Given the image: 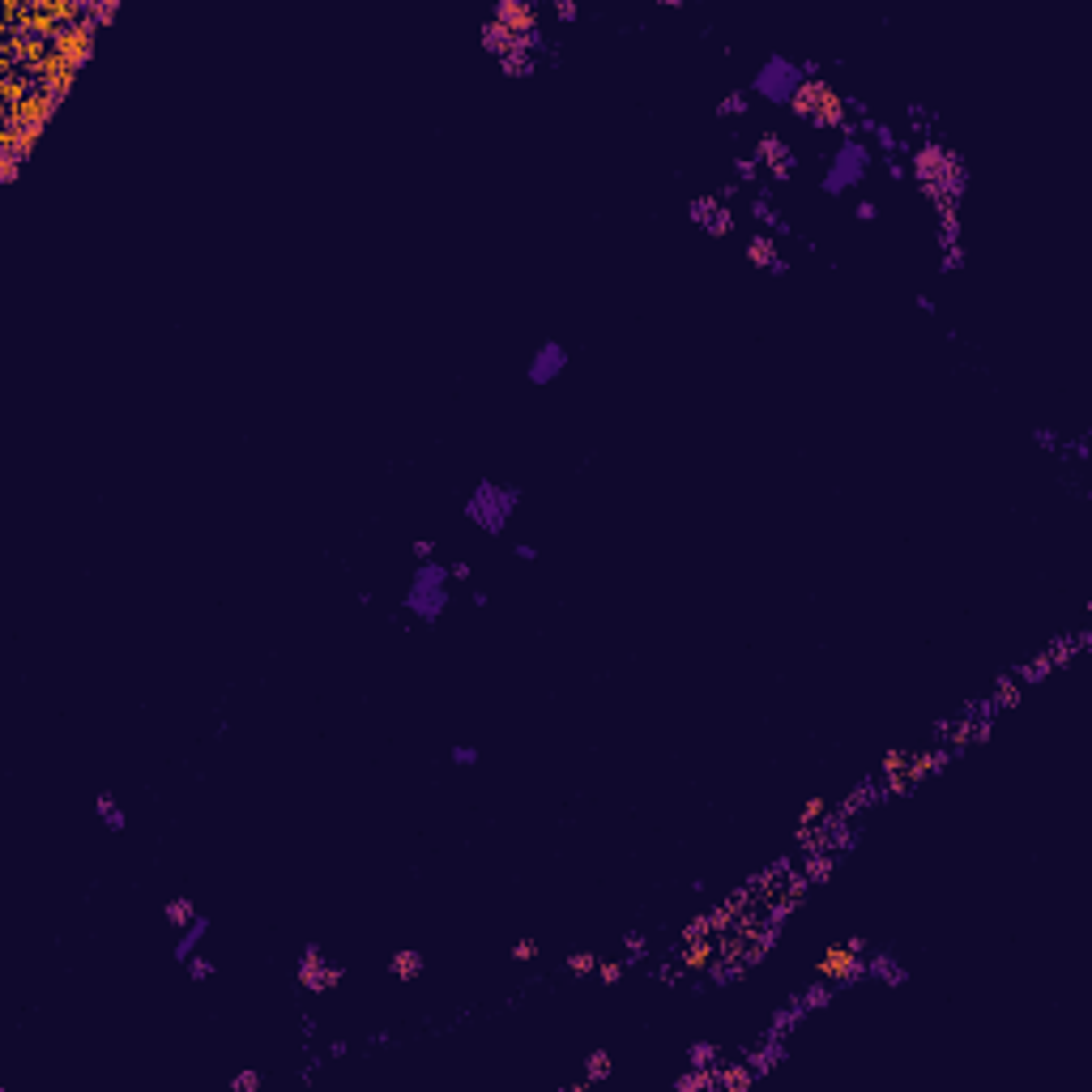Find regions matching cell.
Segmentation results:
<instances>
[{
  "instance_id": "obj_4",
  "label": "cell",
  "mask_w": 1092,
  "mask_h": 1092,
  "mask_svg": "<svg viewBox=\"0 0 1092 1092\" xmlns=\"http://www.w3.org/2000/svg\"><path fill=\"white\" fill-rule=\"evenodd\" d=\"M449 581H452V572L440 559L414 564L410 589H406V615H414L418 624H435L449 610Z\"/></svg>"
},
{
  "instance_id": "obj_3",
  "label": "cell",
  "mask_w": 1092,
  "mask_h": 1092,
  "mask_svg": "<svg viewBox=\"0 0 1092 1092\" xmlns=\"http://www.w3.org/2000/svg\"><path fill=\"white\" fill-rule=\"evenodd\" d=\"M845 98L837 86L828 78H807L798 86V95L790 98V112L811 124V128H823V133H845L849 128V112H845Z\"/></svg>"
},
{
  "instance_id": "obj_40",
  "label": "cell",
  "mask_w": 1092,
  "mask_h": 1092,
  "mask_svg": "<svg viewBox=\"0 0 1092 1092\" xmlns=\"http://www.w3.org/2000/svg\"><path fill=\"white\" fill-rule=\"evenodd\" d=\"M854 218H858V222H875L879 205H875V201H858V205H854Z\"/></svg>"
},
{
  "instance_id": "obj_22",
  "label": "cell",
  "mask_w": 1092,
  "mask_h": 1092,
  "mask_svg": "<svg viewBox=\"0 0 1092 1092\" xmlns=\"http://www.w3.org/2000/svg\"><path fill=\"white\" fill-rule=\"evenodd\" d=\"M95 815L103 819V828H107V832H124V828H128V811L120 807V798L112 794V790L95 794Z\"/></svg>"
},
{
  "instance_id": "obj_36",
  "label": "cell",
  "mask_w": 1092,
  "mask_h": 1092,
  "mask_svg": "<svg viewBox=\"0 0 1092 1092\" xmlns=\"http://www.w3.org/2000/svg\"><path fill=\"white\" fill-rule=\"evenodd\" d=\"M550 13H555V21L572 26V21H581V4H576V0H555V4H550Z\"/></svg>"
},
{
  "instance_id": "obj_18",
  "label": "cell",
  "mask_w": 1092,
  "mask_h": 1092,
  "mask_svg": "<svg viewBox=\"0 0 1092 1092\" xmlns=\"http://www.w3.org/2000/svg\"><path fill=\"white\" fill-rule=\"evenodd\" d=\"M807 1015H811V1012L802 1007V998H798V995H790V1003H781L777 1012H773V1020H768V1029H764V1037H781V1041H785V1037L794 1033V1029H798V1024H802V1020H807Z\"/></svg>"
},
{
  "instance_id": "obj_35",
  "label": "cell",
  "mask_w": 1092,
  "mask_h": 1092,
  "mask_svg": "<svg viewBox=\"0 0 1092 1092\" xmlns=\"http://www.w3.org/2000/svg\"><path fill=\"white\" fill-rule=\"evenodd\" d=\"M1033 444L1041 452H1063V435L1054 427H1033Z\"/></svg>"
},
{
  "instance_id": "obj_26",
  "label": "cell",
  "mask_w": 1092,
  "mask_h": 1092,
  "mask_svg": "<svg viewBox=\"0 0 1092 1092\" xmlns=\"http://www.w3.org/2000/svg\"><path fill=\"white\" fill-rule=\"evenodd\" d=\"M162 917L171 922V931H184V926H188L193 917H201V914H196V900L193 897H171L167 905H162Z\"/></svg>"
},
{
  "instance_id": "obj_43",
  "label": "cell",
  "mask_w": 1092,
  "mask_h": 1092,
  "mask_svg": "<svg viewBox=\"0 0 1092 1092\" xmlns=\"http://www.w3.org/2000/svg\"><path fill=\"white\" fill-rule=\"evenodd\" d=\"M449 572H452V581H469V576H474V567H469L466 559H452Z\"/></svg>"
},
{
  "instance_id": "obj_30",
  "label": "cell",
  "mask_w": 1092,
  "mask_h": 1092,
  "mask_svg": "<svg viewBox=\"0 0 1092 1092\" xmlns=\"http://www.w3.org/2000/svg\"><path fill=\"white\" fill-rule=\"evenodd\" d=\"M598 960H602L598 952H585V947H581V952L567 956L564 964H567V973H572V977H593V973H598Z\"/></svg>"
},
{
  "instance_id": "obj_12",
  "label": "cell",
  "mask_w": 1092,
  "mask_h": 1092,
  "mask_svg": "<svg viewBox=\"0 0 1092 1092\" xmlns=\"http://www.w3.org/2000/svg\"><path fill=\"white\" fill-rule=\"evenodd\" d=\"M491 21L512 35H542V9L534 0H495Z\"/></svg>"
},
{
  "instance_id": "obj_27",
  "label": "cell",
  "mask_w": 1092,
  "mask_h": 1092,
  "mask_svg": "<svg viewBox=\"0 0 1092 1092\" xmlns=\"http://www.w3.org/2000/svg\"><path fill=\"white\" fill-rule=\"evenodd\" d=\"M747 112H751V95H747V90H730V95L717 98V116L722 120H739V116H747Z\"/></svg>"
},
{
  "instance_id": "obj_31",
  "label": "cell",
  "mask_w": 1092,
  "mask_h": 1092,
  "mask_svg": "<svg viewBox=\"0 0 1092 1092\" xmlns=\"http://www.w3.org/2000/svg\"><path fill=\"white\" fill-rule=\"evenodd\" d=\"M649 956V935L644 931H624V960L627 964H636V960H644Z\"/></svg>"
},
{
  "instance_id": "obj_39",
  "label": "cell",
  "mask_w": 1092,
  "mask_h": 1092,
  "mask_svg": "<svg viewBox=\"0 0 1092 1092\" xmlns=\"http://www.w3.org/2000/svg\"><path fill=\"white\" fill-rule=\"evenodd\" d=\"M410 555H414V564H427V559H435V542H431V538H414V542H410Z\"/></svg>"
},
{
  "instance_id": "obj_25",
  "label": "cell",
  "mask_w": 1092,
  "mask_h": 1092,
  "mask_svg": "<svg viewBox=\"0 0 1092 1092\" xmlns=\"http://www.w3.org/2000/svg\"><path fill=\"white\" fill-rule=\"evenodd\" d=\"M674 1088H679V1092H713V1088H717V1067H713V1071L687 1067L682 1075H674Z\"/></svg>"
},
{
  "instance_id": "obj_14",
  "label": "cell",
  "mask_w": 1092,
  "mask_h": 1092,
  "mask_svg": "<svg viewBox=\"0 0 1092 1092\" xmlns=\"http://www.w3.org/2000/svg\"><path fill=\"white\" fill-rule=\"evenodd\" d=\"M866 981H879V986L897 990V986L909 981V969L900 964L897 952H888V947H866Z\"/></svg>"
},
{
  "instance_id": "obj_6",
  "label": "cell",
  "mask_w": 1092,
  "mask_h": 1092,
  "mask_svg": "<svg viewBox=\"0 0 1092 1092\" xmlns=\"http://www.w3.org/2000/svg\"><path fill=\"white\" fill-rule=\"evenodd\" d=\"M802 81H807V73H802V60L773 52V56H764V64L756 69V78H751V86H747V95L764 98V103H777V107H790V98L798 95Z\"/></svg>"
},
{
  "instance_id": "obj_29",
  "label": "cell",
  "mask_w": 1092,
  "mask_h": 1092,
  "mask_svg": "<svg viewBox=\"0 0 1092 1092\" xmlns=\"http://www.w3.org/2000/svg\"><path fill=\"white\" fill-rule=\"evenodd\" d=\"M823 815H828V798H823V794H811L798 811V828H815V823H823Z\"/></svg>"
},
{
  "instance_id": "obj_41",
  "label": "cell",
  "mask_w": 1092,
  "mask_h": 1092,
  "mask_svg": "<svg viewBox=\"0 0 1092 1092\" xmlns=\"http://www.w3.org/2000/svg\"><path fill=\"white\" fill-rule=\"evenodd\" d=\"M512 555H517L521 564H534V559H538V546H529V542H512Z\"/></svg>"
},
{
  "instance_id": "obj_42",
  "label": "cell",
  "mask_w": 1092,
  "mask_h": 1092,
  "mask_svg": "<svg viewBox=\"0 0 1092 1092\" xmlns=\"http://www.w3.org/2000/svg\"><path fill=\"white\" fill-rule=\"evenodd\" d=\"M346 1054H351V1041H342V1037H333L325 1046V1058H346Z\"/></svg>"
},
{
  "instance_id": "obj_23",
  "label": "cell",
  "mask_w": 1092,
  "mask_h": 1092,
  "mask_svg": "<svg viewBox=\"0 0 1092 1092\" xmlns=\"http://www.w3.org/2000/svg\"><path fill=\"white\" fill-rule=\"evenodd\" d=\"M747 1084H756V1071L747 1063H717V1092H739Z\"/></svg>"
},
{
  "instance_id": "obj_17",
  "label": "cell",
  "mask_w": 1092,
  "mask_h": 1092,
  "mask_svg": "<svg viewBox=\"0 0 1092 1092\" xmlns=\"http://www.w3.org/2000/svg\"><path fill=\"white\" fill-rule=\"evenodd\" d=\"M713 956H717V943L708 935H691L687 943H682L679 952V964L682 973H704V969H713Z\"/></svg>"
},
{
  "instance_id": "obj_21",
  "label": "cell",
  "mask_w": 1092,
  "mask_h": 1092,
  "mask_svg": "<svg viewBox=\"0 0 1092 1092\" xmlns=\"http://www.w3.org/2000/svg\"><path fill=\"white\" fill-rule=\"evenodd\" d=\"M610 1075H615V1058H610V1050H593L585 1063H581V1084H576L572 1092L593 1088V1084H606Z\"/></svg>"
},
{
  "instance_id": "obj_38",
  "label": "cell",
  "mask_w": 1092,
  "mask_h": 1092,
  "mask_svg": "<svg viewBox=\"0 0 1092 1092\" xmlns=\"http://www.w3.org/2000/svg\"><path fill=\"white\" fill-rule=\"evenodd\" d=\"M449 760L457 764V768H474V764H478V747H469V742H457V747L449 751Z\"/></svg>"
},
{
  "instance_id": "obj_45",
  "label": "cell",
  "mask_w": 1092,
  "mask_h": 1092,
  "mask_svg": "<svg viewBox=\"0 0 1092 1092\" xmlns=\"http://www.w3.org/2000/svg\"><path fill=\"white\" fill-rule=\"evenodd\" d=\"M368 1046H371V1050H376V1046H393V1033H371Z\"/></svg>"
},
{
  "instance_id": "obj_33",
  "label": "cell",
  "mask_w": 1092,
  "mask_h": 1092,
  "mask_svg": "<svg viewBox=\"0 0 1092 1092\" xmlns=\"http://www.w3.org/2000/svg\"><path fill=\"white\" fill-rule=\"evenodd\" d=\"M265 1088V1075L252 1071V1067H244V1071L231 1075V1092H261Z\"/></svg>"
},
{
  "instance_id": "obj_9",
  "label": "cell",
  "mask_w": 1092,
  "mask_h": 1092,
  "mask_svg": "<svg viewBox=\"0 0 1092 1092\" xmlns=\"http://www.w3.org/2000/svg\"><path fill=\"white\" fill-rule=\"evenodd\" d=\"M682 214H687V222H691L696 231L708 235V239H725V235L739 231V214H734V205H725L717 193L691 196Z\"/></svg>"
},
{
  "instance_id": "obj_8",
  "label": "cell",
  "mask_w": 1092,
  "mask_h": 1092,
  "mask_svg": "<svg viewBox=\"0 0 1092 1092\" xmlns=\"http://www.w3.org/2000/svg\"><path fill=\"white\" fill-rule=\"evenodd\" d=\"M342 977H346V969L333 964L320 943H308V947L299 952V960H294V981H299V990H308V995H329L333 986H342Z\"/></svg>"
},
{
  "instance_id": "obj_24",
  "label": "cell",
  "mask_w": 1092,
  "mask_h": 1092,
  "mask_svg": "<svg viewBox=\"0 0 1092 1092\" xmlns=\"http://www.w3.org/2000/svg\"><path fill=\"white\" fill-rule=\"evenodd\" d=\"M682 1058H687V1067L713 1071V1067L722 1063V1046H717V1041H691V1046L682 1050Z\"/></svg>"
},
{
  "instance_id": "obj_34",
  "label": "cell",
  "mask_w": 1092,
  "mask_h": 1092,
  "mask_svg": "<svg viewBox=\"0 0 1092 1092\" xmlns=\"http://www.w3.org/2000/svg\"><path fill=\"white\" fill-rule=\"evenodd\" d=\"M188 977H193L196 986H201V981H210V977H218V964H214V960H210V956H201V952H196L193 960H188Z\"/></svg>"
},
{
  "instance_id": "obj_10",
  "label": "cell",
  "mask_w": 1092,
  "mask_h": 1092,
  "mask_svg": "<svg viewBox=\"0 0 1092 1092\" xmlns=\"http://www.w3.org/2000/svg\"><path fill=\"white\" fill-rule=\"evenodd\" d=\"M751 158L760 162V171H768V179H773V184H790V179H794V171H798V154H794V145H790L781 133H760V136H756Z\"/></svg>"
},
{
  "instance_id": "obj_13",
  "label": "cell",
  "mask_w": 1092,
  "mask_h": 1092,
  "mask_svg": "<svg viewBox=\"0 0 1092 1092\" xmlns=\"http://www.w3.org/2000/svg\"><path fill=\"white\" fill-rule=\"evenodd\" d=\"M742 256L751 261V269L768 273V277H785V273H790V261H785V252H781V239H773L768 231H751V235H747Z\"/></svg>"
},
{
  "instance_id": "obj_28",
  "label": "cell",
  "mask_w": 1092,
  "mask_h": 1092,
  "mask_svg": "<svg viewBox=\"0 0 1092 1092\" xmlns=\"http://www.w3.org/2000/svg\"><path fill=\"white\" fill-rule=\"evenodd\" d=\"M730 167H734V184H739V188H756V184H760V162H756L751 154H734L730 158Z\"/></svg>"
},
{
  "instance_id": "obj_1",
  "label": "cell",
  "mask_w": 1092,
  "mask_h": 1092,
  "mask_svg": "<svg viewBox=\"0 0 1092 1092\" xmlns=\"http://www.w3.org/2000/svg\"><path fill=\"white\" fill-rule=\"evenodd\" d=\"M909 171H914L922 196L935 205V214L943 210H960L964 188H969V171H964V158L956 154L952 145L935 136V141H917L909 150Z\"/></svg>"
},
{
  "instance_id": "obj_2",
  "label": "cell",
  "mask_w": 1092,
  "mask_h": 1092,
  "mask_svg": "<svg viewBox=\"0 0 1092 1092\" xmlns=\"http://www.w3.org/2000/svg\"><path fill=\"white\" fill-rule=\"evenodd\" d=\"M871 162H875V150L871 141L858 136L854 128H845L837 141V150L828 158V171L819 176V193L823 196H845L849 188H858L862 179L871 176Z\"/></svg>"
},
{
  "instance_id": "obj_19",
  "label": "cell",
  "mask_w": 1092,
  "mask_h": 1092,
  "mask_svg": "<svg viewBox=\"0 0 1092 1092\" xmlns=\"http://www.w3.org/2000/svg\"><path fill=\"white\" fill-rule=\"evenodd\" d=\"M423 969H427V956L418 952V947H397V952L389 956V977H393V981H418V977H423Z\"/></svg>"
},
{
  "instance_id": "obj_32",
  "label": "cell",
  "mask_w": 1092,
  "mask_h": 1092,
  "mask_svg": "<svg viewBox=\"0 0 1092 1092\" xmlns=\"http://www.w3.org/2000/svg\"><path fill=\"white\" fill-rule=\"evenodd\" d=\"M624 973H627V960H598V973L593 977H598L602 986H619Z\"/></svg>"
},
{
  "instance_id": "obj_5",
  "label": "cell",
  "mask_w": 1092,
  "mask_h": 1092,
  "mask_svg": "<svg viewBox=\"0 0 1092 1092\" xmlns=\"http://www.w3.org/2000/svg\"><path fill=\"white\" fill-rule=\"evenodd\" d=\"M521 508V487H508V483H495V478H483L478 487L466 495V521L478 525L483 534H504L512 512Z\"/></svg>"
},
{
  "instance_id": "obj_7",
  "label": "cell",
  "mask_w": 1092,
  "mask_h": 1092,
  "mask_svg": "<svg viewBox=\"0 0 1092 1092\" xmlns=\"http://www.w3.org/2000/svg\"><path fill=\"white\" fill-rule=\"evenodd\" d=\"M866 947L871 943L862 935H845L837 943H828L815 960V973L823 981H832L837 990L840 986H854V981H866Z\"/></svg>"
},
{
  "instance_id": "obj_37",
  "label": "cell",
  "mask_w": 1092,
  "mask_h": 1092,
  "mask_svg": "<svg viewBox=\"0 0 1092 1092\" xmlns=\"http://www.w3.org/2000/svg\"><path fill=\"white\" fill-rule=\"evenodd\" d=\"M512 960H517V964H529V960H538V939H529V935H525V939H517V943H512Z\"/></svg>"
},
{
  "instance_id": "obj_11",
  "label": "cell",
  "mask_w": 1092,
  "mask_h": 1092,
  "mask_svg": "<svg viewBox=\"0 0 1092 1092\" xmlns=\"http://www.w3.org/2000/svg\"><path fill=\"white\" fill-rule=\"evenodd\" d=\"M567 363H572V354H567L564 342H555V337L538 342L534 354H529V363H525L529 385H538V389H542V385H555V380L567 371Z\"/></svg>"
},
{
  "instance_id": "obj_44",
  "label": "cell",
  "mask_w": 1092,
  "mask_h": 1092,
  "mask_svg": "<svg viewBox=\"0 0 1092 1092\" xmlns=\"http://www.w3.org/2000/svg\"><path fill=\"white\" fill-rule=\"evenodd\" d=\"M917 308H922V312H926V316H935V312H939V308H935V299H931V294H917Z\"/></svg>"
},
{
  "instance_id": "obj_20",
  "label": "cell",
  "mask_w": 1092,
  "mask_h": 1092,
  "mask_svg": "<svg viewBox=\"0 0 1092 1092\" xmlns=\"http://www.w3.org/2000/svg\"><path fill=\"white\" fill-rule=\"evenodd\" d=\"M205 935H210V917L201 914V917H193V922H188V926H184V931L176 935V947H171V956H176L179 964H188V960L196 956V947L205 943Z\"/></svg>"
},
{
  "instance_id": "obj_15",
  "label": "cell",
  "mask_w": 1092,
  "mask_h": 1092,
  "mask_svg": "<svg viewBox=\"0 0 1092 1092\" xmlns=\"http://www.w3.org/2000/svg\"><path fill=\"white\" fill-rule=\"evenodd\" d=\"M751 218H756V222H760V231H768L773 239H790V235H794L790 218L777 210V201H773V193H768V188H760V193L751 196Z\"/></svg>"
},
{
  "instance_id": "obj_16",
  "label": "cell",
  "mask_w": 1092,
  "mask_h": 1092,
  "mask_svg": "<svg viewBox=\"0 0 1092 1092\" xmlns=\"http://www.w3.org/2000/svg\"><path fill=\"white\" fill-rule=\"evenodd\" d=\"M781 1058H790V1046H785L781 1037H760V1041H756L751 1050L742 1054V1063H747V1067L756 1071V1080L773 1071V1067H777Z\"/></svg>"
}]
</instances>
